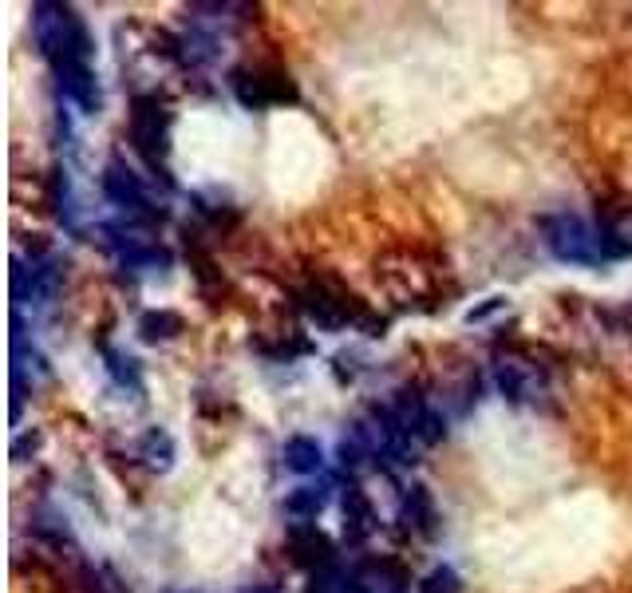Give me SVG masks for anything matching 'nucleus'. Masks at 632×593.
I'll return each instance as SVG.
<instances>
[{
    "label": "nucleus",
    "instance_id": "1",
    "mask_svg": "<svg viewBox=\"0 0 632 593\" xmlns=\"http://www.w3.org/2000/svg\"><path fill=\"white\" fill-rule=\"evenodd\" d=\"M538 230L546 234V246H550L553 257H561V261H573V265H601V261H613L605 238H601V230L589 226V222L577 218V214L538 218Z\"/></svg>",
    "mask_w": 632,
    "mask_h": 593
},
{
    "label": "nucleus",
    "instance_id": "2",
    "mask_svg": "<svg viewBox=\"0 0 632 593\" xmlns=\"http://www.w3.org/2000/svg\"><path fill=\"white\" fill-rule=\"evenodd\" d=\"M301 309H305V317H309L313 325H320V329H344L348 321H364V317H368L364 301H360L356 293L332 285V281L309 285V289L301 293Z\"/></svg>",
    "mask_w": 632,
    "mask_h": 593
},
{
    "label": "nucleus",
    "instance_id": "3",
    "mask_svg": "<svg viewBox=\"0 0 632 593\" xmlns=\"http://www.w3.org/2000/svg\"><path fill=\"white\" fill-rule=\"evenodd\" d=\"M166 139H170V111L155 95H139L131 107V143L155 170H162V159H166V147H170Z\"/></svg>",
    "mask_w": 632,
    "mask_h": 593
},
{
    "label": "nucleus",
    "instance_id": "4",
    "mask_svg": "<svg viewBox=\"0 0 632 593\" xmlns=\"http://www.w3.org/2000/svg\"><path fill=\"white\" fill-rule=\"evenodd\" d=\"M234 91L249 111H261V107H269V103H297V84H293L289 72H281V68L234 72Z\"/></svg>",
    "mask_w": 632,
    "mask_h": 593
},
{
    "label": "nucleus",
    "instance_id": "5",
    "mask_svg": "<svg viewBox=\"0 0 632 593\" xmlns=\"http://www.w3.org/2000/svg\"><path fill=\"white\" fill-rule=\"evenodd\" d=\"M103 190H107V198H111L115 206H123V210H139V214L155 218V214L147 210V190H143V182H139L131 170L123 167L119 159L103 170Z\"/></svg>",
    "mask_w": 632,
    "mask_h": 593
},
{
    "label": "nucleus",
    "instance_id": "6",
    "mask_svg": "<svg viewBox=\"0 0 632 593\" xmlns=\"http://www.w3.org/2000/svg\"><path fill=\"white\" fill-rule=\"evenodd\" d=\"M52 68H56V76H60V87L68 91V99H76L87 115H95L103 99H99V84H95V72H91V64L68 60V64H52Z\"/></svg>",
    "mask_w": 632,
    "mask_h": 593
},
{
    "label": "nucleus",
    "instance_id": "7",
    "mask_svg": "<svg viewBox=\"0 0 632 593\" xmlns=\"http://www.w3.org/2000/svg\"><path fill=\"white\" fill-rule=\"evenodd\" d=\"M289 554L301 562V566H328L332 562V542L328 534H320L309 522H297L289 530Z\"/></svg>",
    "mask_w": 632,
    "mask_h": 593
},
{
    "label": "nucleus",
    "instance_id": "8",
    "mask_svg": "<svg viewBox=\"0 0 632 593\" xmlns=\"http://www.w3.org/2000/svg\"><path fill=\"white\" fill-rule=\"evenodd\" d=\"M372 522H376V514H372L368 495H364L360 487H348V491H344V534H348V542L368 538V534H372Z\"/></svg>",
    "mask_w": 632,
    "mask_h": 593
},
{
    "label": "nucleus",
    "instance_id": "9",
    "mask_svg": "<svg viewBox=\"0 0 632 593\" xmlns=\"http://www.w3.org/2000/svg\"><path fill=\"white\" fill-rule=\"evenodd\" d=\"M139 455H143V463L151 467V471H170V463H174V439L166 435V431H147L143 435V443H139Z\"/></svg>",
    "mask_w": 632,
    "mask_h": 593
},
{
    "label": "nucleus",
    "instance_id": "10",
    "mask_svg": "<svg viewBox=\"0 0 632 593\" xmlns=\"http://www.w3.org/2000/svg\"><path fill=\"white\" fill-rule=\"evenodd\" d=\"M285 467L297 471V475L316 471V467H320V447H316V439H309V435H293V439L285 443Z\"/></svg>",
    "mask_w": 632,
    "mask_h": 593
},
{
    "label": "nucleus",
    "instance_id": "11",
    "mask_svg": "<svg viewBox=\"0 0 632 593\" xmlns=\"http://www.w3.org/2000/svg\"><path fill=\"white\" fill-rule=\"evenodd\" d=\"M186 325H182V317L178 313H170V309H155V313H143V321H139V333L143 340H170L178 337Z\"/></svg>",
    "mask_w": 632,
    "mask_h": 593
},
{
    "label": "nucleus",
    "instance_id": "12",
    "mask_svg": "<svg viewBox=\"0 0 632 593\" xmlns=\"http://www.w3.org/2000/svg\"><path fill=\"white\" fill-rule=\"evenodd\" d=\"M498 388H502L510 400H530V396H534L530 372H526L522 364H498Z\"/></svg>",
    "mask_w": 632,
    "mask_h": 593
},
{
    "label": "nucleus",
    "instance_id": "13",
    "mask_svg": "<svg viewBox=\"0 0 632 593\" xmlns=\"http://www.w3.org/2000/svg\"><path fill=\"white\" fill-rule=\"evenodd\" d=\"M407 518H411L423 534H435V503H431L427 487H411V495H407Z\"/></svg>",
    "mask_w": 632,
    "mask_h": 593
},
{
    "label": "nucleus",
    "instance_id": "14",
    "mask_svg": "<svg viewBox=\"0 0 632 593\" xmlns=\"http://www.w3.org/2000/svg\"><path fill=\"white\" fill-rule=\"evenodd\" d=\"M324 503H328L324 491H316V487H297V491L285 499V510H289V514H301V518H313V514L324 510Z\"/></svg>",
    "mask_w": 632,
    "mask_h": 593
},
{
    "label": "nucleus",
    "instance_id": "15",
    "mask_svg": "<svg viewBox=\"0 0 632 593\" xmlns=\"http://www.w3.org/2000/svg\"><path fill=\"white\" fill-rule=\"evenodd\" d=\"M423 593H463V582H459V574L451 570V566H439V570H431L427 578H423Z\"/></svg>",
    "mask_w": 632,
    "mask_h": 593
},
{
    "label": "nucleus",
    "instance_id": "16",
    "mask_svg": "<svg viewBox=\"0 0 632 593\" xmlns=\"http://www.w3.org/2000/svg\"><path fill=\"white\" fill-rule=\"evenodd\" d=\"M107 360H111V372H115V380H119V384L139 388V368H135V360H131V356H123V352H107Z\"/></svg>",
    "mask_w": 632,
    "mask_h": 593
},
{
    "label": "nucleus",
    "instance_id": "17",
    "mask_svg": "<svg viewBox=\"0 0 632 593\" xmlns=\"http://www.w3.org/2000/svg\"><path fill=\"white\" fill-rule=\"evenodd\" d=\"M336 455H340V463H344V467H360V463H364V451H360V439H344V443L336 447Z\"/></svg>",
    "mask_w": 632,
    "mask_h": 593
},
{
    "label": "nucleus",
    "instance_id": "18",
    "mask_svg": "<svg viewBox=\"0 0 632 593\" xmlns=\"http://www.w3.org/2000/svg\"><path fill=\"white\" fill-rule=\"evenodd\" d=\"M40 447V435H20L16 443H12V459H24L28 451H36Z\"/></svg>",
    "mask_w": 632,
    "mask_h": 593
},
{
    "label": "nucleus",
    "instance_id": "19",
    "mask_svg": "<svg viewBox=\"0 0 632 593\" xmlns=\"http://www.w3.org/2000/svg\"><path fill=\"white\" fill-rule=\"evenodd\" d=\"M336 593H368V586H364V582H356V578H344V582L336 586Z\"/></svg>",
    "mask_w": 632,
    "mask_h": 593
},
{
    "label": "nucleus",
    "instance_id": "20",
    "mask_svg": "<svg viewBox=\"0 0 632 593\" xmlns=\"http://www.w3.org/2000/svg\"><path fill=\"white\" fill-rule=\"evenodd\" d=\"M245 593H265V590H245Z\"/></svg>",
    "mask_w": 632,
    "mask_h": 593
}]
</instances>
